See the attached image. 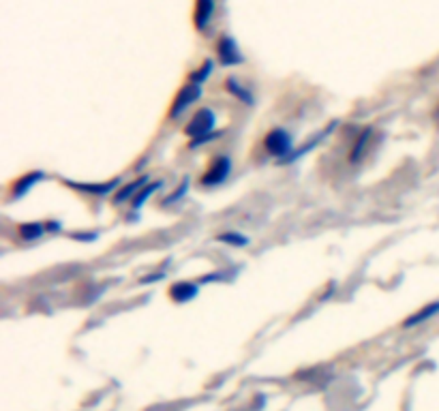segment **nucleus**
Here are the masks:
<instances>
[{
  "instance_id": "obj_1",
  "label": "nucleus",
  "mask_w": 439,
  "mask_h": 411,
  "mask_svg": "<svg viewBox=\"0 0 439 411\" xmlns=\"http://www.w3.org/2000/svg\"><path fill=\"white\" fill-rule=\"evenodd\" d=\"M214 122H216V118H214V114H212V109H210V107H202L200 112H195V116L189 120L184 133H186L189 137H193V146H198V144H202L204 140H208L210 131L214 129Z\"/></svg>"
},
{
  "instance_id": "obj_2",
  "label": "nucleus",
  "mask_w": 439,
  "mask_h": 411,
  "mask_svg": "<svg viewBox=\"0 0 439 411\" xmlns=\"http://www.w3.org/2000/svg\"><path fill=\"white\" fill-rule=\"evenodd\" d=\"M230 170H232V161L228 156H216L206 174L202 176V184L204 186H216V184H221L228 176H230Z\"/></svg>"
},
{
  "instance_id": "obj_3",
  "label": "nucleus",
  "mask_w": 439,
  "mask_h": 411,
  "mask_svg": "<svg viewBox=\"0 0 439 411\" xmlns=\"http://www.w3.org/2000/svg\"><path fill=\"white\" fill-rule=\"evenodd\" d=\"M200 95H202V86L200 84H195V81H191V84H186V86H182V90L176 95V99L172 101V107H170V116L172 118H178L184 109L193 103V101H198L200 99Z\"/></svg>"
},
{
  "instance_id": "obj_4",
  "label": "nucleus",
  "mask_w": 439,
  "mask_h": 411,
  "mask_svg": "<svg viewBox=\"0 0 439 411\" xmlns=\"http://www.w3.org/2000/svg\"><path fill=\"white\" fill-rule=\"evenodd\" d=\"M264 148L274 154V156H283L292 150V137L287 131L283 129H272L268 135H266V140H264Z\"/></svg>"
},
{
  "instance_id": "obj_5",
  "label": "nucleus",
  "mask_w": 439,
  "mask_h": 411,
  "mask_svg": "<svg viewBox=\"0 0 439 411\" xmlns=\"http://www.w3.org/2000/svg\"><path fill=\"white\" fill-rule=\"evenodd\" d=\"M216 54H218V61H221V65H225V67H234V65H240L244 61L238 45H236V41L230 35H223L221 39H218Z\"/></svg>"
},
{
  "instance_id": "obj_6",
  "label": "nucleus",
  "mask_w": 439,
  "mask_h": 411,
  "mask_svg": "<svg viewBox=\"0 0 439 411\" xmlns=\"http://www.w3.org/2000/svg\"><path fill=\"white\" fill-rule=\"evenodd\" d=\"M214 9H216L214 0H198L195 13H193V22H195V29L198 31H206V26L212 22Z\"/></svg>"
},
{
  "instance_id": "obj_7",
  "label": "nucleus",
  "mask_w": 439,
  "mask_h": 411,
  "mask_svg": "<svg viewBox=\"0 0 439 411\" xmlns=\"http://www.w3.org/2000/svg\"><path fill=\"white\" fill-rule=\"evenodd\" d=\"M435 315H439V303H431V305L422 307L420 311H416L414 315H409V317L403 321V325H405V328H414V325H420V323H424L426 319H431V317H435Z\"/></svg>"
},
{
  "instance_id": "obj_8",
  "label": "nucleus",
  "mask_w": 439,
  "mask_h": 411,
  "mask_svg": "<svg viewBox=\"0 0 439 411\" xmlns=\"http://www.w3.org/2000/svg\"><path fill=\"white\" fill-rule=\"evenodd\" d=\"M195 293H198V287L195 285H189V283H176L170 289V296H172V300H176V303H184V300L193 298Z\"/></svg>"
},
{
  "instance_id": "obj_9",
  "label": "nucleus",
  "mask_w": 439,
  "mask_h": 411,
  "mask_svg": "<svg viewBox=\"0 0 439 411\" xmlns=\"http://www.w3.org/2000/svg\"><path fill=\"white\" fill-rule=\"evenodd\" d=\"M116 184H118V180H112V182H107V184H73V186H77L79 191H86V193L105 195V193H109V191H112Z\"/></svg>"
},
{
  "instance_id": "obj_10",
  "label": "nucleus",
  "mask_w": 439,
  "mask_h": 411,
  "mask_svg": "<svg viewBox=\"0 0 439 411\" xmlns=\"http://www.w3.org/2000/svg\"><path fill=\"white\" fill-rule=\"evenodd\" d=\"M17 232H19V236H22L24 240H37V238H41V234H43V225H41V223H26V225H22Z\"/></svg>"
},
{
  "instance_id": "obj_11",
  "label": "nucleus",
  "mask_w": 439,
  "mask_h": 411,
  "mask_svg": "<svg viewBox=\"0 0 439 411\" xmlns=\"http://www.w3.org/2000/svg\"><path fill=\"white\" fill-rule=\"evenodd\" d=\"M228 90H230V92H232L236 99H242L244 103H249V105L253 103V97H251V92H246L244 88H240V86L236 84V79H234V77H230V79H228Z\"/></svg>"
},
{
  "instance_id": "obj_12",
  "label": "nucleus",
  "mask_w": 439,
  "mask_h": 411,
  "mask_svg": "<svg viewBox=\"0 0 439 411\" xmlns=\"http://www.w3.org/2000/svg\"><path fill=\"white\" fill-rule=\"evenodd\" d=\"M144 182H146V178H140V180H135V182H131V184H129V186H127V188L122 191V193H118V195L114 198V202L118 204V202H125V200H129V198H131V195L135 193V191H142L140 186H142Z\"/></svg>"
},
{
  "instance_id": "obj_13",
  "label": "nucleus",
  "mask_w": 439,
  "mask_h": 411,
  "mask_svg": "<svg viewBox=\"0 0 439 411\" xmlns=\"http://www.w3.org/2000/svg\"><path fill=\"white\" fill-rule=\"evenodd\" d=\"M212 73V61H204L202 67L195 71V73H191V81H195V84H202V81Z\"/></svg>"
},
{
  "instance_id": "obj_14",
  "label": "nucleus",
  "mask_w": 439,
  "mask_h": 411,
  "mask_svg": "<svg viewBox=\"0 0 439 411\" xmlns=\"http://www.w3.org/2000/svg\"><path fill=\"white\" fill-rule=\"evenodd\" d=\"M41 178V174H31V176H26V178H22L19 180V184H15V195H24L26 191H29L37 180Z\"/></svg>"
},
{
  "instance_id": "obj_15",
  "label": "nucleus",
  "mask_w": 439,
  "mask_h": 411,
  "mask_svg": "<svg viewBox=\"0 0 439 411\" xmlns=\"http://www.w3.org/2000/svg\"><path fill=\"white\" fill-rule=\"evenodd\" d=\"M157 186H159V182H157V184H148V186H144V188L140 191V195H137V198L133 200V208H142V204L148 200V195L152 193V191H154Z\"/></svg>"
},
{
  "instance_id": "obj_16",
  "label": "nucleus",
  "mask_w": 439,
  "mask_h": 411,
  "mask_svg": "<svg viewBox=\"0 0 439 411\" xmlns=\"http://www.w3.org/2000/svg\"><path fill=\"white\" fill-rule=\"evenodd\" d=\"M221 240L223 242H230V244H236V246H244L246 242H249L244 236H238V234H223Z\"/></svg>"
}]
</instances>
